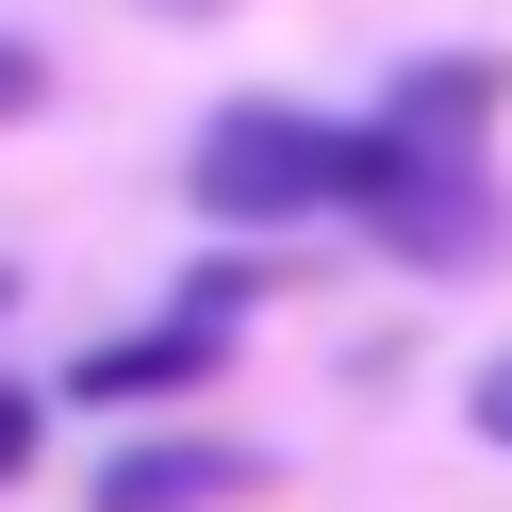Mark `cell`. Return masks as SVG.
Instances as JSON below:
<instances>
[{
  "label": "cell",
  "mask_w": 512,
  "mask_h": 512,
  "mask_svg": "<svg viewBox=\"0 0 512 512\" xmlns=\"http://www.w3.org/2000/svg\"><path fill=\"white\" fill-rule=\"evenodd\" d=\"M496 100H512V67H496V50H413V67H397V100H380V133H397V149H430V166H479Z\"/></svg>",
  "instance_id": "obj_5"
},
{
  "label": "cell",
  "mask_w": 512,
  "mask_h": 512,
  "mask_svg": "<svg viewBox=\"0 0 512 512\" xmlns=\"http://www.w3.org/2000/svg\"><path fill=\"white\" fill-rule=\"evenodd\" d=\"M463 413H479V446H512V347H496V364L463 380Z\"/></svg>",
  "instance_id": "obj_8"
},
{
  "label": "cell",
  "mask_w": 512,
  "mask_h": 512,
  "mask_svg": "<svg viewBox=\"0 0 512 512\" xmlns=\"http://www.w3.org/2000/svg\"><path fill=\"white\" fill-rule=\"evenodd\" d=\"M380 182H397V149H380V116H314V100H232L199 116V166H182V199L215 215V232H314V215H380Z\"/></svg>",
  "instance_id": "obj_1"
},
{
  "label": "cell",
  "mask_w": 512,
  "mask_h": 512,
  "mask_svg": "<svg viewBox=\"0 0 512 512\" xmlns=\"http://www.w3.org/2000/svg\"><path fill=\"white\" fill-rule=\"evenodd\" d=\"M215 364H232V331L166 298V331H100V347H83V364H67V397H83V413H149V397H199Z\"/></svg>",
  "instance_id": "obj_4"
},
{
  "label": "cell",
  "mask_w": 512,
  "mask_h": 512,
  "mask_svg": "<svg viewBox=\"0 0 512 512\" xmlns=\"http://www.w3.org/2000/svg\"><path fill=\"white\" fill-rule=\"evenodd\" d=\"M34 479V380H0V496Z\"/></svg>",
  "instance_id": "obj_6"
},
{
  "label": "cell",
  "mask_w": 512,
  "mask_h": 512,
  "mask_svg": "<svg viewBox=\"0 0 512 512\" xmlns=\"http://www.w3.org/2000/svg\"><path fill=\"white\" fill-rule=\"evenodd\" d=\"M397 149V133H380ZM397 265H479L496 248V166H430V149H397V182H380V215H364Z\"/></svg>",
  "instance_id": "obj_3"
},
{
  "label": "cell",
  "mask_w": 512,
  "mask_h": 512,
  "mask_svg": "<svg viewBox=\"0 0 512 512\" xmlns=\"http://www.w3.org/2000/svg\"><path fill=\"white\" fill-rule=\"evenodd\" d=\"M0 314H17V281H0Z\"/></svg>",
  "instance_id": "obj_10"
},
{
  "label": "cell",
  "mask_w": 512,
  "mask_h": 512,
  "mask_svg": "<svg viewBox=\"0 0 512 512\" xmlns=\"http://www.w3.org/2000/svg\"><path fill=\"white\" fill-rule=\"evenodd\" d=\"M149 17H215V0H149Z\"/></svg>",
  "instance_id": "obj_9"
},
{
  "label": "cell",
  "mask_w": 512,
  "mask_h": 512,
  "mask_svg": "<svg viewBox=\"0 0 512 512\" xmlns=\"http://www.w3.org/2000/svg\"><path fill=\"white\" fill-rule=\"evenodd\" d=\"M34 100H50V50H34V34H0V116H34Z\"/></svg>",
  "instance_id": "obj_7"
},
{
  "label": "cell",
  "mask_w": 512,
  "mask_h": 512,
  "mask_svg": "<svg viewBox=\"0 0 512 512\" xmlns=\"http://www.w3.org/2000/svg\"><path fill=\"white\" fill-rule=\"evenodd\" d=\"M248 496H265V446H232V430L100 446V479H83V512H248Z\"/></svg>",
  "instance_id": "obj_2"
}]
</instances>
